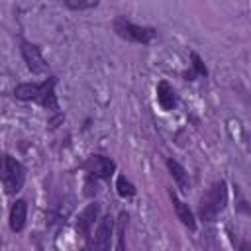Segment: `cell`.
<instances>
[{"label":"cell","mask_w":251,"mask_h":251,"mask_svg":"<svg viewBox=\"0 0 251 251\" xmlns=\"http://www.w3.org/2000/svg\"><path fill=\"white\" fill-rule=\"evenodd\" d=\"M55 84H57L55 76H49L41 84H33V82L31 84H20V86H16L14 96L20 100H33V102L41 104L43 108L57 112L59 104H57V96H55Z\"/></svg>","instance_id":"6da1fadb"},{"label":"cell","mask_w":251,"mask_h":251,"mask_svg":"<svg viewBox=\"0 0 251 251\" xmlns=\"http://www.w3.org/2000/svg\"><path fill=\"white\" fill-rule=\"evenodd\" d=\"M227 202V188H226V182L224 180H218L214 182L208 192L202 196L200 200V218L204 222H214L216 216L224 210Z\"/></svg>","instance_id":"7a4b0ae2"},{"label":"cell","mask_w":251,"mask_h":251,"mask_svg":"<svg viewBox=\"0 0 251 251\" xmlns=\"http://www.w3.org/2000/svg\"><path fill=\"white\" fill-rule=\"evenodd\" d=\"M0 180L6 188L8 194H16L22 190L24 186V180H25V169L24 165L14 159L12 155L4 153L0 157Z\"/></svg>","instance_id":"3957f363"},{"label":"cell","mask_w":251,"mask_h":251,"mask_svg":"<svg viewBox=\"0 0 251 251\" xmlns=\"http://www.w3.org/2000/svg\"><path fill=\"white\" fill-rule=\"evenodd\" d=\"M114 31H116L120 37H124L126 41L141 43V45L149 43V41L157 35V31H155L153 27L137 25V24H131V22H127V20H124V18H118V20L114 22Z\"/></svg>","instance_id":"277c9868"},{"label":"cell","mask_w":251,"mask_h":251,"mask_svg":"<svg viewBox=\"0 0 251 251\" xmlns=\"http://www.w3.org/2000/svg\"><path fill=\"white\" fill-rule=\"evenodd\" d=\"M22 55H24V61L31 73H35V75L47 73V63H45L37 45L29 43V41H22Z\"/></svg>","instance_id":"5b68a950"},{"label":"cell","mask_w":251,"mask_h":251,"mask_svg":"<svg viewBox=\"0 0 251 251\" xmlns=\"http://www.w3.org/2000/svg\"><path fill=\"white\" fill-rule=\"evenodd\" d=\"M84 169L92 175V176H98V178H110L116 171V163L104 155H94L90 157L86 163H84Z\"/></svg>","instance_id":"8992f818"},{"label":"cell","mask_w":251,"mask_h":251,"mask_svg":"<svg viewBox=\"0 0 251 251\" xmlns=\"http://www.w3.org/2000/svg\"><path fill=\"white\" fill-rule=\"evenodd\" d=\"M98 216H100V204L98 202H90L78 214V220H76V231H78V235H82L86 239L90 235V229H92L94 222L98 220Z\"/></svg>","instance_id":"52a82bcc"},{"label":"cell","mask_w":251,"mask_h":251,"mask_svg":"<svg viewBox=\"0 0 251 251\" xmlns=\"http://www.w3.org/2000/svg\"><path fill=\"white\" fill-rule=\"evenodd\" d=\"M112 233H114V220H112V216H104V218L98 222V227H96V231H94L92 247L102 249V251L108 249V247H110Z\"/></svg>","instance_id":"ba28073f"},{"label":"cell","mask_w":251,"mask_h":251,"mask_svg":"<svg viewBox=\"0 0 251 251\" xmlns=\"http://www.w3.org/2000/svg\"><path fill=\"white\" fill-rule=\"evenodd\" d=\"M25 216H27V204H25V200L20 198L12 204V210H10V229L22 231L24 224H25Z\"/></svg>","instance_id":"9c48e42d"},{"label":"cell","mask_w":251,"mask_h":251,"mask_svg":"<svg viewBox=\"0 0 251 251\" xmlns=\"http://www.w3.org/2000/svg\"><path fill=\"white\" fill-rule=\"evenodd\" d=\"M157 102L163 110H173L175 104H176V96H175V90L173 86L167 82V80H161L157 84Z\"/></svg>","instance_id":"30bf717a"},{"label":"cell","mask_w":251,"mask_h":251,"mask_svg":"<svg viewBox=\"0 0 251 251\" xmlns=\"http://www.w3.org/2000/svg\"><path fill=\"white\" fill-rule=\"evenodd\" d=\"M171 200H173V206H175V210H176V216H178V220L188 227V229H196V220H194V214L190 212V208L182 202V200H178V196L171 190Z\"/></svg>","instance_id":"8fae6325"},{"label":"cell","mask_w":251,"mask_h":251,"mask_svg":"<svg viewBox=\"0 0 251 251\" xmlns=\"http://www.w3.org/2000/svg\"><path fill=\"white\" fill-rule=\"evenodd\" d=\"M167 167H169V171H171L173 178L176 180V184H178L182 190H188L190 180H188V173L184 171V167H180V165H178L176 161H173V159H169V161H167Z\"/></svg>","instance_id":"7c38bea8"},{"label":"cell","mask_w":251,"mask_h":251,"mask_svg":"<svg viewBox=\"0 0 251 251\" xmlns=\"http://www.w3.org/2000/svg\"><path fill=\"white\" fill-rule=\"evenodd\" d=\"M71 10H88V8H94L98 6L100 0H63Z\"/></svg>","instance_id":"4fadbf2b"},{"label":"cell","mask_w":251,"mask_h":251,"mask_svg":"<svg viewBox=\"0 0 251 251\" xmlns=\"http://www.w3.org/2000/svg\"><path fill=\"white\" fill-rule=\"evenodd\" d=\"M116 186H118V192H120L122 196H133V194H135V186H133L126 176H118Z\"/></svg>","instance_id":"5bb4252c"},{"label":"cell","mask_w":251,"mask_h":251,"mask_svg":"<svg viewBox=\"0 0 251 251\" xmlns=\"http://www.w3.org/2000/svg\"><path fill=\"white\" fill-rule=\"evenodd\" d=\"M192 65H194V71L198 73V75H208V71H206V67H204V63H202V59L196 55V53H192Z\"/></svg>","instance_id":"9a60e30c"},{"label":"cell","mask_w":251,"mask_h":251,"mask_svg":"<svg viewBox=\"0 0 251 251\" xmlns=\"http://www.w3.org/2000/svg\"><path fill=\"white\" fill-rule=\"evenodd\" d=\"M126 222H127V214L122 212V214H120V227H118V237H120L118 247H120V249L124 247V224H126Z\"/></svg>","instance_id":"2e32d148"}]
</instances>
